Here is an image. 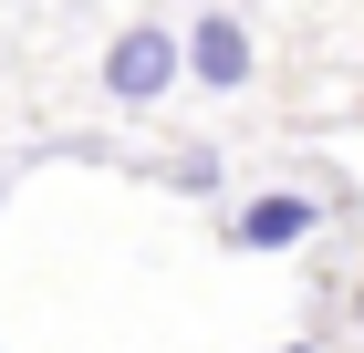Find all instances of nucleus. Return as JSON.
Masks as SVG:
<instances>
[{"instance_id":"1","label":"nucleus","mask_w":364,"mask_h":353,"mask_svg":"<svg viewBox=\"0 0 364 353\" xmlns=\"http://www.w3.org/2000/svg\"><path fill=\"white\" fill-rule=\"evenodd\" d=\"M177 73H188V63H177V31H156V21H136V31L105 42V94L114 104H156Z\"/></svg>"},{"instance_id":"2","label":"nucleus","mask_w":364,"mask_h":353,"mask_svg":"<svg viewBox=\"0 0 364 353\" xmlns=\"http://www.w3.org/2000/svg\"><path fill=\"white\" fill-rule=\"evenodd\" d=\"M312 229H323V197H250V208L229 218V249H250V260H271V249H302Z\"/></svg>"},{"instance_id":"3","label":"nucleus","mask_w":364,"mask_h":353,"mask_svg":"<svg viewBox=\"0 0 364 353\" xmlns=\"http://www.w3.org/2000/svg\"><path fill=\"white\" fill-rule=\"evenodd\" d=\"M177 63H188V83H208V94H240V83H250V31L229 21V11H208V21L177 42Z\"/></svg>"},{"instance_id":"4","label":"nucleus","mask_w":364,"mask_h":353,"mask_svg":"<svg viewBox=\"0 0 364 353\" xmlns=\"http://www.w3.org/2000/svg\"><path fill=\"white\" fill-rule=\"evenodd\" d=\"M281 353H312V343H281Z\"/></svg>"}]
</instances>
